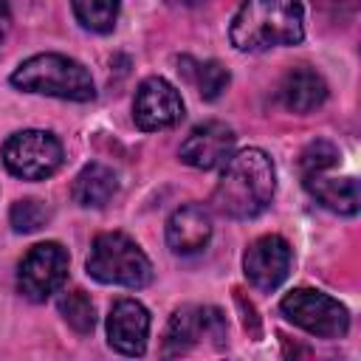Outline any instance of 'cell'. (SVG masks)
Returning <instances> with one entry per match:
<instances>
[{"label":"cell","instance_id":"obj_1","mask_svg":"<svg viewBox=\"0 0 361 361\" xmlns=\"http://www.w3.org/2000/svg\"><path fill=\"white\" fill-rule=\"evenodd\" d=\"M276 192V169L274 161L257 149H240L231 152L223 164L220 180L212 192V203L223 217L231 220H251L262 214Z\"/></svg>","mask_w":361,"mask_h":361},{"label":"cell","instance_id":"obj_2","mask_svg":"<svg viewBox=\"0 0 361 361\" xmlns=\"http://www.w3.org/2000/svg\"><path fill=\"white\" fill-rule=\"evenodd\" d=\"M228 39L243 54H262L305 39V8L299 0H243L231 17Z\"/></svg>","mask_w":361,"mask_h":361},{"label":"cell","instance_id":"obj_3","mask_svg":"<svg viewBox=\"0 0 361 361\" xmlns=\"http://www.w3.org/2000/svg\"><path fill=\"white\" fill-rule=\"evenodd\" d=\"M11 85L25 93L54 96L65 102H90L96 85L90 71L65 54H37L20 62L11 73Z\"/></svg>","mask_w":361,"mask_h":361},{"label":"cell","instance_id":"obj_4","mask_svg":"<svg viewBox=\"0 0 361 361\" xmlns=\"http://www.w3.org/2000/svg\"><path fill=\"white\" fill-rule=\"evenodd\" d=\"M87 274L102 285L147 288L152 282V262L124 231H104L90 245Z\"/></svg>","mask_w":361,"mask_h":361},{"label":"cell","instance_id":"obj_5","mask_svg":"<svg viewBox=\"0 0 361 361\" xmlns=\"http://www.w3.org/2000/svg\"><path fill=\"white\" fill-rule=\"evenodd\" d=\"M279 310L288 322H293L296 327H302L316 338H341L350 330L347 307L330 293L316 288H293L290 293L282 296Z\"/></svg>","mask_w":361,"mask_h":361},{"label":"cell","instance_id":"obj_6","mask_svg":"<svg viewBox=\"0 0 361 361\" xmlns=\"http://www.w3.org/2000/svg\"><path fill=\"white\" fill-rule=\"evenodd\" d=\"M62 144L48 130H20L3 144V164L14 178L45 180L62 166Z\"/></svg>","mask_w":361,"mask_h":361},{"label":"cell","instance_id":"obj_7","mask_svg":"<svg viewBox=\"0 0 361 361\" xmlns=\"http://www.w3.org/2000/svg\"><path fill=\"white\" fill-rule=\"evenodd\" d=\"M68 279V251L48 240L37 243L25 251L17 268V288L31 302H45L51 293H56Z\"/></svg>","mask_w":361,"mask_h":361},{"label":"cell","instance_id":"obj_8","mask_svg":"<svg viewBox=\"0 0 361 361\" xmlns=\"http://www.w3.org/2000/svg\"><path fill=\"white\" fill-rule=\"evenodd\" d=\"M186 107L183 99L178 93V87L172 82H166L164 76H147L133 99V121L138 130L144 133H158V130H169L183 118Z\"/></svg>","mask_w":361,"mask_h":361},{"label":"cell","instance_id":"obj_9","mask_svg":"<svg viewBox=\"0 0 361 361\" xmlns=\"http://www.w3.org/2000/svg\"><path fill=\"white\" fill-rule=\"evenodd\" d=\"M203 338L223 341L226 338V316L209 305H183L172 313V319L166 324L164 353L180 355V353L192 350L195 344H200Z\"/></svg>","mask_w":361,"mask_h":361},{"label":"cell","instance_id":"obj_10","mask_svg":"<svg viewBox=\"0 0 361 361\" xmlns=\"http://www.w3.org/2000/svg\"><path fill=\"white\" fill-rule=\"evenodd\" d=\"M290 262H293L290 243L279 234H265V237L254 240L243 254V271H245L248 282L265 293L276 290L288 279Z\"/></svg>","mask_w":361,"mask_h":361},{"label":"cell","instance_id":"obj_11","mask_svg":"<svg viewBox=\"0 0 361 361\" xmlns=\"http://www.w3.org/2000/svg\"><path fill=\"white\" fill-rule=\"evenodd\" d=\"M234 130L223 121H203L197 124L186 141L180 144V161L195 166V169H217L228 161V155L234 152Z\"/></svg>","mask_w":361,"mask_h":361},{"label":"cell","instance_id":"obj_12","mask_svg":"<svg viewBox=\"0 0 361 361\" xmlns=\"http://www.w3.org/2000/svg\"><path fill=\"white\" fill-rule=\"evenodd\" d=\"M149 338V313L138 299H118L107 316V341L121 355H144Z\"/></svg>","mask_w":361,"mask_h":361},{"label":"cell","instance_id":"obj_13","mask_svg":"<svg viewBox=\"0 0 361 361\" xmlns=\"http://www.w3.org/2000/svg\"><path fill=\"white\" fill-rule=\"evenodd\" d=\"M212 240V214L200 203L175 209L166 220V245L175 254H197Z\"/></svg>","mask_w":361,"mask_h":361},{"label":"cell","instance_id":"obj_14","mask_svg":"<svg viewBox=\"0 0 361 361\" xmlns=\"http://www.w3.org/2000/svg\"><path fill=\"white\" fill-rule=\"evenodd\" d=\"M336 169V166H333ZM333 169L302 172L305 189L330 212L336 214H355L358 212V180L353 175H333Z\"/></svg>","mask_w":361,"mask_h":361},{"label":"cell","instance_id":"obj_15","mask_svg":"<svg viewBox=\"0 0 361 361\" xmlns=\"http://www.w3.org/2000/svg\"><path fill=\"white\" fill-rule=\"evenodd\" d=\"M279 99L290 113H313L327 99V82L313 68H293L279 85Z\"/></svg>","mask_w":361,"mask_h":361},{"label":"cell","instance_id":"obj_16","mask_svg":"<svg viewBox=\"0 0 361 361\" xmlns=\"http://www.w3.org/2000/svg\"><path fill=\"white\" fill-rule=\"evenodd\" d=\"M118 189V178L110 166L104 164H87L76 178H73V186H71V195L73 200L82 206V209H102Z\"/></svg>","mask_w":361,"mask_h":361},{"label":"cell","instance_id":"obj_17","mask_svg":"<svg viewBox=\"0 0 361 361\" xmlns=\"http://www.w3.org/2000/svg\"><path fill=\"white\" fill-rule=\"evenodd\" d=\"M76 20L96 34H107L118 20V0H71Z\"/></svg>","mask_w":361,"mask_h":361},{"label":"cell","instance_id":"obj_18","mask_svg":"<svg viewBox=\"0 0 361 361\" xmlns=\"http://www.w3.org/2000/svg\"><path fill=\"white\" fill-rule=\"evenodd\" d=\"M59 313L76 333H90L96 324V307L85 290H68L59 296Z\"/></svg>","mask_w":361,"mask_h":361},{"label":"cell","instance_id":"obj_19","mask_svg":"<svg viewBox=\"0 0 361 361\" xmlns=\"http://www.w3.org/2000/svg\"><path fill=\"white\" fill-rule=\"evenodd\" d=\"M8 220H11V228L17 234H31V231H39L42 226H48L51 209L37 197H25V200H17L11 206Z\"/></svg>","mask_w":361,"mask_h":361},{"label":"cell","instance_id":"obj_20","mask_svg":"<svg viewBox=\"0 0 361 361\" xmlns=\"http://www.w3.org/2000/svg\"><path fill=\"white\" fill-rule=\"evenodd\" d=\"M231 76L228 71L217 62V59H209V62H200L197 71H195V85H197V93L206 99V102H214L223 96V90L228 87Z\"/></svg>","mask_w":361,"mask_h":361},{"label":"cell","instance_id":"obj_21","mask_svg":"<svg viewBox=\"0 0 361 361\" xmlns=\"http://www.w3.org/2000/svg\"><path fill=\"white\" fill-rule=\"evenodd\" d=\"M333 166H338V149L330 141H313L302 152V172L333 169Z\"/></svg>","mask_w":361,"mask_h":361},{"label":"cell","instance_id":"obj_22","mask_svg":"<svg viewBox=\"0 0 361 361\" xmlns=\"http://www.w3.org/2000/svg\"><path fill=\"white\" fill-rule=\"evenodd\" d=\"M8 28H11V11H8V3L0 0V42L8 34Z\"/></svg>","mask_w":361,"mask_h":361},{"label":"cell","instance_id":"obj_23","mask_svg":"<svg viewBox=\"0 0 361 361\" xmlns=\"http://www.w3.org/2000/svg\"><path fill=\"white\" fill-rule=\"evenodd\" d=\"M183 3H200V0H183Z\"/></svg>","mask_w":361,"mask_h":361}]
</instances>
